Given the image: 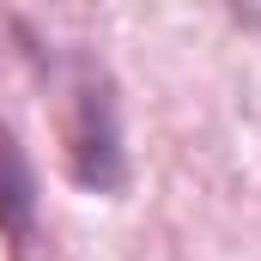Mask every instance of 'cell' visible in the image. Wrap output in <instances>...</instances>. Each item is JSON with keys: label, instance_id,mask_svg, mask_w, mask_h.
<instances>
[{"label": "cell", "instance_id": "6da1fadb", "mask_svg": "<svg viewBox=\"0 0 261 261\" xmlns=\"http://www.w3.org/2000/svg\"><path fill=\"white\" fill-rule=\"evenodd\" d=\"M67 170L91 195H116L128 182V146H122V103L97 61H79L67 79Z\"/></svg>", "mask_w": 261, "mask_h": 261}, {"label": "cell", "instance_id": "7a4b0ae2", "mask_svg": "<svg viewBox=\"0 0 261 261\" xmlns=\"http://www.w3.org/2000/svg\"><path fill=\"white\" fill-rule=\"evenodd\" d=\"M0 243L6 261L43 255V195H37V164L18 146V134L0 122Z\"/></svg>", "mask_w": 261, "mask_h": 261}]
</instances>
